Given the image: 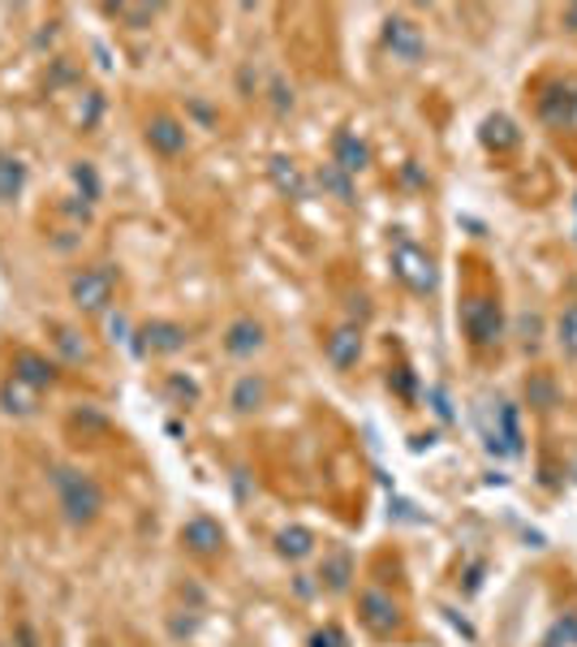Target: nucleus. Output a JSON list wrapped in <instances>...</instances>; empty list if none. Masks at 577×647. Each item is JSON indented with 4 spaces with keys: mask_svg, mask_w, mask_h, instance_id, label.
<instances>
[{
    "mask_svg": "<svg viewBox=\"0 0 577 647\" xmlns=\"http://www.w3.org/2000/svg\"><path fill=\"white\" fill-rule=\"evenodd\" d=\"M380 40H384V48L392 52V61H401V65H423L426 61V31L414 18H405V13L384 18Z\"/></svg>",
    "mask_w": 577,
    "mask_h": 647,
    "instance_id": "1a4fd4ad",
    "label": "nucleus"
},
{
    "mask_svg": "<svg viewBox=\"0 0 577 647\" xmlns=\"http://www.w3.org/2000/svg\"><path fill=\"white\" fill-rule=\"evenodd\" d=\"M276 557H285V562H310L315 557V548H319V535L310 531V526H302V523H293V526H280L276 531Z\"/></svg>",
    "mask_w": 577,
    "mask_h": 647,
    "instance_id": "6ab92c4d",
    "label": "nucleus"
},
{
    "mask_svg": "<svg viewBox=\"0 0 577 647\" xmlns=\"http://www.w3.org/2000/svg\"><path fill=\"white\" fill-rule=\"evenodd\" d=\"M388 384H392V389H396L405 402H414V371H410V367H396V371L388 376Z\"/></svg>",
    "mask_w": 577,
    "mask_h": 647,
    "instance_id": "f704fd0d",
    "label": "nucleus"
},
{
    "mask_svg": "<svg viewBox=\"0 0 577 647\" xmlns=\"http://www.w3.org/2000/svg\"><path fill=\"white\" fill-rule=\"evenodd\" d=\"M268 173H271V182H276L280 195H289V199H307V182H302L298 164L289 161V156H271Z\"/></svg>",
    "mask_w": 577,
    "mask_h": 647,
    "instance_id": "412c9836",
    "label": "nucleus"
},
{
    "mask_svg": "<svg viewBox=\"0 0 577 647\" xmlns=\"http://www.w3.org/2000/svg\"><path fill=\"white\" fill-rule=\"evenodd\" d=\"M401 177H405V182H410V186H426V182H423V173H419V168H414V164H405V168H401Z\"/></svg>",
    "mask_w": 577,
    "mask_h": 647,
    "instance_id": "ea45409f",
    "label": "nucleus"
},
{
    "mask_svg": "<svg viewBox=\"0 0 577 647\" xmlns=\"http://www.w3.org/2000/svg\"><path fill=\"white\" fill-rule=\"evenodd\" d=\"M560 31H565V35H577V0L560 9Z\"/></svg>",
    "mask_w": 577,
    "mask_h": 647,
    "instance_id": "e433bc0d",
    "label": "nucleus"
},
{
    "mask_svg": "<svg viewBox=\"0 0 577 647\" xmlns=\"http://www.w3.org/2000/svg\"><path fill=\"white\" fill-rule=\"evenodd\" d=\"M353 553L349 548H332V553H323V562H319V587L323 592H332V596H346L349 587H353Z\"/></svg>",
    "mask_w": 577,
    "mask_h": 647,
    "instance_id": "a211bd4d",
    "label": "nucleus"
},
{
    "mask_svg": "<svg viewBox=\"0 0 577 647\" xmlns=\"http://www.w3.org/2000/svg\"><path fill=\"white\" fill-rule=\"evenodd\" d=\"M116 294V273L109 264H95V268H82L70 277V298L82 316H104L113 307Z\"/></svg>",
    "mask_w": 577,
    "mask_h": 647,
    "instance_id": "423d86ee",
    "label": "nucleus"
},
{
    "mask_svg": "<svg viewBox=\"0 0 577 647\" xmlns=\"http://www.w3.org/2000/svg\"><path fill=\"white\" fill-rule=\"evenodd\" d=\"M358 626L371 635V639H401L410 617H405V605L384 592V587H362L358 592Z\"/></svg>",
    "mask_w": 577,
    "mask_h": 647,
    "instance_id": "20e7f679",
    "label": "nucleus"
},
{
    "mask_svg": "<svg viewBox=\"0 0 577 647\" xmlns=\"http://www.w3.org/2000/svg\"><path fill=\"white\" fill-rule=\"evenodd\" d=\"M457 324H462L465 346L478 355V359H492L501 355L504 341H508V311H504L501 285L496 281H474L457 302Z\"/></svg>",
    "mask_w": 577,
    "mask_h": 647,
    "instance_id": "f257e3e1",
    "label": "nucleus"
},
{
    "mask_svg": "<svg viewBox=\"0 0 577 647\" xmlns=\"http://www.w3.org/2000/svg\"><path fill=\"white\" fill-rule=\"evenodd\" d=\"M315 182H319V186H323L332 199H341V203H353V195H358V191H353V177H349V173H341V168H337L332 161L315 173Z\"/></svg>",
    "mask_w": 577,
    "mask_h": 647,
    "instance_id": "a878e982",
    "label": "nucleus"
},
{
    "mask_svg": "<svg viewBox=\"0 0 577 647\" xmlns=\"http://www.w3.org/2000/svg\"><path fill=\"white\" fill-rule=\"evenodd\" d=\"M539 647H577V613H560L547 635L539 639Z\"/></svg>",
    "mask_w": 577,
    "mask_h": 647,
    "instance_id": "bb28decb",
    "label": "nucleus"
},
{
    "mask_svg": "<svg viewBox=\"0 0 577 647\" xmlns=\"http://www.w3.org/2000/svg\"><path fill=\"white\" fill-rule=\"evenodd\" d=\"M13 380H22L27 389L43 393V389H56L61 371H56L52 359H43V355H35V350H18V355H13Z\"/></svg>",
    "mask_w": 577,
    "mask_h": 647,
    "instance_id": "2eb2a0df",
    "label": "nucleus"
},
{
    "mask_svg": "<svg viewBox=\"0 0 577 647\" xmlns=\"http://www.w3.org/2000/svg\"><path fill=\"white\" fill-rule=\"evenodd\" d=\"M225 544H229V535L212 514H194V518L182 523V548L198 562H216L225 553Z\"/></svg>",
    "mask_w": 577,
    "mask_h": 647,
    "instance_id": "9d476101",
    "label": "nucleus"
},
{
    "mask_svg": "<svg viewBox=\"0 0 577 647\" xmlns=\"http://www.w3.org/2000/svg\"><path fill=\"white\" fill-rule=\"evenodd\" d=\"M52 487H56V505L70 526H95L104 514V487L95 475L78 471V466H52Z\"/></svg>",
    "mask_w": 577,
    "mask_h": 647,
    "instance_id": "7ed1b4c3",
    "label": "nucleus"
},
{
    "mask_svg": "<svg viewBox=\"0 0 577 647\" xmlns=\"http://www.w3.org/2000/svg\"><path fill=\"white\" fill-rule=\"evenodd\" d=\"M65 212H70L74 220H82V225L91 220V203H65Z\"/></svg>",
    "mask_w": 577,
    "mask_h": 647,
    "instance_id": "58836bf2",
    "label": "nucleus"
},
{
    "mask_svg": "<svg viewBox=\"0 0 577 647\" xmlns=\"http://www.w3.org/2000/svg\"><path fill=\"white\" fill-rule=\"evenodd\" d=\"M268 95H271V113H276V117H289V113L298 109V95H293V86L285 79H271Z\"/></svg>",
    "mask_w": 577,
    "mask_h": 647,
    "instance_id": "2f4dec72",
    "label": "nucleus"
},
{
    "mask_svg": "<svg viewBox=\"0 0 577 647\" xmlns=\"http://www.w3.org/2000/svg\"><path fill=\"white\" fill-rule=\"evenodd\" d=\"M332 164H337L341 173H349V177L367 173V168H371V143L358 138L353 130H341V134L332 138Z\"/></svg>",
    "mask_w": 577,
    "mask_h": 647,
    "instance_id": "f3484780",
    "label": "nucleus"
},
{
    "mask_svg": "<svg viewBox=\"0 0 577 647\" xmlns=\"http://www.w3.org/2000/svg\"><path fill=\"white\" fill-rule=\"evenodd\" d=\"M552 341L560 350L565 363H577V302H565L552 320Z\"/></svg>",
    "mask_w": 577,
    "mask_h": 647,
    "instance_id": "aec40b11",
    "label": "nucleus"
},
{
    "mask_svg": "<svg viewBox=\"0 0 577 647\" xmlns=\"http://www.w3.org/2000/svg\"><path fill=\"white\" fill-rule=\"evenodd\" d=\"M0 405H4L9 414H35L39 393L35 389H27L22 380H13V376H9V380L0 384Z\"/></svg>",
    "mask_w": 577,
    "mask_h": 647,
    "instance_id": "5701e85b",
    "label": "nucleus"
},
{
    "mask_svg": "<svg viewBox=\"0 0 577 647\" xmlns=\"http://www.w3.org/2000/svg\"><path fill=\"white\" fill-rule=\"evenodd\" d=\"M130 337H134V328H130V320H125V316H109V341H130Z\"/></svg>",
    "mask_w": 577,
    "mask_h": 647,
    "instance_id": "c9c22d12",
    "label": "nucleus"
},
{
    "mask_svg": "<svg viewBox=\"0 0 577 647\" xmlns=\"http://www.w3.org/2000/svg\"><path fill=\"white\" fill-rule=\"evenodd\" d=\"M220 346L229 359H255L268 350V324L255 320V316H233L220 332Z\"/></svg>",
    "mask_w": 577,
    "mask_h": 647,
    "instance_id": "9b49d317",
    "label": "nucleus"
},
{
    "mask_svg": "<svg viewBox=\"0 0 577 647\" xmlns=\"http://www.w3.org/2000/svg\"><path fill=\"white\" fill-rule=\"evenodd\" d=\"M307 647H349V635L337 626V622H328V626H319V630H310Z\"/></svg>",
    "mask_w": 577,
    "mask_h": 647,
    "instance_id": "473e14b6",
    "label": "nucleus"
},
{
    "mask_svg": "<svg viewBox=\"0 0 577 647\" xmlns=\"http://www.w3.org/2000/svg\"><path fill=\"white\" fill-rule=\"evenodd\" d=\"M478 138H483V147H487L492 156H513V152L526 143V134L517 130V122H513L508 113H492V117H483Z\"/></svg>",
    "mask_w": 577,
    "mask_h": 647,
    "instance_id": "4468645a",
    "label": "nucleus"
},
{
    "mask_svg": "<svg viewBox=\"0 0 577 647\" xmlns=\"http://www.w3.org/2000/svg\"><path fill=\"white\" fill-rule=\"evenodd\" d=\"M100 113H104V95L86 91V100H82V130H91V125L100 122Z\"/></svg>",
    "mask_w": 577,
    "mask_h": 647,
    "instance_id": "72a5a7b5",
    "label": "nucleus"
},
{
    "mask_svg": "<svg viewBox=\"0 0 577 647\" xmlns=\"http://www.w3.org/2000/svg\"><path fill=\"white\" fill-rule=\"evenodd\" d=\"M130 346H134V355L138 359H155V355H182L186 346H190V328L177 320H147L134 328V337H130Z\"/></svg>",
    "mask_w": 577,
    "mask_h": 647,
    "instance_id": "6e6552de",
    "label": "nucleus"
},
{
    "mask_svg": "<svg viewBox=\"0 0 577 647\" xmlns=\"http://www.w3.org/2000/svg\"><path fill=\"white\" fill-rule=\"evenodd\" d=\"M530 113L547 134H577V74H543L530 86Z\"/></svg>",
    "mask_w": 577,
    "mask_h": 647,
    "instance_id": "f03ea898",
    "label": "nucleus"
},
{
    "mask_svg": "<svg viewBox=\"0 0 577 647\" xmlns=\"http://www.w3.org/2000/svg\"><path fill=\"white\" fill-rule=\"evenodd\" d=\"M13 635H18V647H39L35 630H31V626H27V622H22V626H18V630H13Z\"/></svg>",
    "mask_w": 577,
    "mask_h": 647,
    "instance_id": "4c0bfd02",
    "label": "nucleus"
},
{
    "mask_svg": "<svg viewBox=\"0 0 577 647\" xmlns=\"http://www.w3.org/2000/svg\"><path fill=\"white\" fill-rule=\"evenodd\" d=\"M143 138H147V147H152L155 156L177 161L190 147V125L182 122V117H173V113H155L152 122H147V130H143Z\"/></svg>",
    "mask_w": 577,
    "mask_h": 647,
    "instance_id": "f8f14e48",
    "label": "nucleus"
},
{
    "mask_svg": "<svg viewBox=\"0 0 577 647\" xmlns=\"http://www.w3.org/2000/svg\"><path fill=\"white\" fill-rule=\"evenodd\" d=\"M392 277L405 285L410 294H419V298H426V294H435V289H440V268H435V255L419 243H405V238L392 246Z\"/></svg>",
    "mask_w": 577,
    "mask_h": 647,
    "instance_id": "39448f33",
    "label": "nucleus"
},
{
    "mask_svg": "<svg viewBox=\"0 0 577 647\" xmlns=\"http://www.w3.org/2000/svg\"><path fill=\"white\" fill-rule=\"evenodd\" d=\"M517 346H522V355H539L543 350V320L539 316H522V320H517Z\"/></svg>",
    "mask_w": 577,
    "mask_h": 647,
    "instance_id": "c85d7f7f",
    "label": "nucleus"
},
{
    "mask_svg": "<svg viewBox=\"0 0 577 647\" xmlns=\"http://www.w3.org/2000/svg\"><path fill=\"white\" fill-rule=\"evenodd\" d=\"M164 393H168L177 405H186V410L198 402V384H194L190 376H182V371H173V376L164 380Z\"/></svg>",
    "mask_w": 577,
    "mask_h": 647,
    "instance_id": "c756f323",
    "label": "nucleus"
},
{
    "mask_svg": "<svg viewBox=\"0 0 577 647\" xmlns=\"http://www.w3.org/2000/svg\"><path fill=\"white\" fill-rule=\"evenodd\" d=\"M27 191V164L13 152H0V203H13Z\"/></svg>",
    "mask_w": 577,
    "mask_h": 647,
    "instance_id": "4be33fe9",
    "label": "nucleus"
},
{
    "mask_svg": "<svg viewBox=\"0 0 577 647\" xmlns=\"http://www.w3.org/2000/svg\"><path fill=\"white\" fill-rule=\"evenodd\" d=\"M569 480H574V484H577V449H574V453H569Z\"/></svg>",
    "mask_w": 577,
    "mask_h": 647,
    "instance_id": "a19ab883",
    "label": "nucleus"
},
{
    "mask_svg": "<svg viewBox=\"0 0 577 647\" xmlns=\"http://www.w3.org/2000/svg\"><path fill=\"white\" fill-rule=\"evenodd\" d=\"M483 441L496 458H517L522 453V405L496 398V405L483 414Z\"/></svg>",
    "mask_w": 577,
    "mask_h": 647,
    "instance_id": "0eeeda50",
    "label": "nucleus"
},
{
    "mask_svg": "<svg viewBox=\"0 0 577 647\" xmlns=\"http://www.w3.org/2000/svg\"><path fill=\"white\" fill-rule=\"evenodd\" d=\"M70 177H74V186H78V195H82V203H95L104 199V182H100V168L91 161H78L74 168H70Z\"/></svg>",
    "mask_w": 577,
    "mask_h": 647,
    "instance_id": "393cba45",
    "label": "nucleus"
},
{
    "mask_svg": "<svg viewBox=\"0 0 577 647\" xmlns=\"http://www.w3.org/2000/svg\"><path fill=\"white\" fill-rule=\"evenodd\" d=\"M268 393H271V384L264 371H241L229 389V405L237 414H255V410L268 405Z\"/></svg>",
    "mask_w": 577,
    "mask_h": 647,
    "instance_id": "dca6fc26",
    "label": "nucleus"
},
{
    "mask_svg": "<svg viewBox=\"0 0 577 647\" xmlns=\"http://www.w3.org/2000/svg\"><path fill=\"white\" fill-rule=\"evenodd\" d=\"M109 13H116L121 22H130L134 31H143V27H152V18L159 13V4H113Z\"/></svg>",
    "mask_w": 577,
    "mask_h": 647,
    "instance_id": "7c9ffc66",
    "label": "nucleus"
},
{
    "mask_svg": "<svg viewBox=\"0 0 577 647\" xmlns=\"http://www.w3.org/2000/svg\"><path fill=\"white\" fill-rule=\"evenodd\" d=\"M52 332H56L52 341H56V350L65 355V363H86V359H91V350H86V341L78 337L74 328H65V324H52Z\"/></svg>",
    "mask_w": 577,
    "mask_h": 647,
    "instance_id": "cd10ccee",
    "label": "nucleus"
},
{
    "mask_svg": "<svg viewBox=\"0 0 577 647\" xmlns=\"http://www.w3.org/2000/svg\"><path fill=\"white\" fill-rule=\"evenodd\" d=\"M362 350H367V337H362V328L358 324H337V328H328V337H323V359L332 371H353V367L362 363Z\"/></svg>",
    "mask_w": 577,
    "mask_h": 647,
    "instance_id": "ddd939ff",
    "label": "nucleus"
},
{
    "mask_svg": "<svg viewBox=\"0 0 577 647\" xmlns=\"http://www.w3.org/2000/svg\"><path fill=\"white\" fill-rule=\"evenodd\" d=\"M526 402L535 405V410H552V405H560V389H556V380H552V371H530V380H526Z\"/></svg>",
    "mask_w": 577,
    "mask_h": 647,
    "instance_id": "b1692460",
    "label": "nucleus"
}]
</instances>
